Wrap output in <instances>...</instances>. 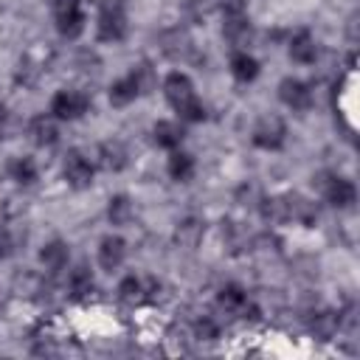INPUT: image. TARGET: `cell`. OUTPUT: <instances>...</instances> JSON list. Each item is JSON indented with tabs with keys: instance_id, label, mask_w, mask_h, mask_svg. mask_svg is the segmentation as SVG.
<instances>
[{
	"instance_id": "83f0119b",
	"label": "cell",
	"mask_w": 360,
	"mask_h": 360,
	"mask_svg": "<svg viewBox=\"0 0 360 360\" xmlns=\"http://www.w3.org/2000/svg\"><path fill=\"white\" fill-rule=\"evenodd\" d=\"M3 121H6V107L0 104V124H3Z\"/></svg>"
},
{
	"instance_id": "2e32d148",
	"label": "cell",
	"mask_w": 360,
	"mask_h": 360,
	"mask_svg": "<svg viewBox=\"0 0 360 360\" xmlns=\"http://www.w3.org/2000/svg\"><path fill=\"white\" fill-rule=\"evenodd\" d=\"M231 73H233V79L236 82H253L256 76H259V62H256V56H250L248 51H236L233 56H231Z\"/></svg>"
},
{
	"instance_id": "3957f363",
	"label": "cell",
	"mask_w": 360,
	"mask_h": 360,
	"mask_svg": "<svg viewBox=\"0 0 360 360\" xmlns=\"http://www.w3.org/2000/svg\"><path fill=\"white\" fill-rule=\"evenodd\" d=\"M53 20H56V31L65 39H76L84 31L82 0H53Z\"/></svg>"
},
{
	"instance_id": "ffe728a7",
	"label": "cell",
	"mask_w": 360,
	"mask_h": 360,
	"mask_svg": "<svg viewBox=\"0 0 360 360\" xmlns=\"http://www.w3.org/2000/svg\"><path fill=\"white\" fill-rule=\"evenodd\" d=\"M68 290H70L73 298H84V295L93 292V273H90L87 264H79V267L70 270V276H68Z\"/></svg>"
},
{
	"instance_id": "d4e9b609",
	"label": "cell",
	"mask_w": 360,
	"mask_h": 360,
	"mask_svg": "<svg viewBox=\"0 0 360 360\" xmlns=\"http://www.w3.org/2000/svg\"><path fill=\"white\" fill-rule=\"evenodd\" d=\"M222 14L225 17H239V14H248V3L245 0H222L219 3Z\"/></svg>"
},
{
	"instance_id": "7c38bea8",
	"label": "cell",
	"mask_w": 360,
	"mask_h": 360,
	"mask_svg": "<svg viewBox=\"0 0 360 360\" xmlns=\"http://www.w3.org/2000/svg\"><path fill=\"white\" fill-rule=\"evenodd\" d=\"M124 256H127V242L121 236L110 233V236L101 239V245H98V264L104 270H115L124 262Z\"/></svg>"
},
{
	"instance_id": "5b68a950",
	"label": "cell",
	"mask_w": 360,
	"mask_h": 360,
	"mask_svg": "<svg viewBox=\"0 0 360 360\" xmlns=\"http://www.w3.org/2000/svg\"><path fill=\"white\" fill-rule=\"evenodd\" d=\"M250 141H253V146H259V149L276 152V149H281L284 141H287V127H284V121H281L278 115H264V118L253 127Z\"/></svg>"
},
{
	"instance_id": "6da1fadb",
	"label": "cell",
	"mask_w": 360,
	"mask_h": 360,
	"mask_svg": "<svg viewBox=\"0 0 360 360\" xmlns=\"http://www.w3.org/2000/svg\"><path fill=\"white\" fill-rule=\"evenodd\" d=\"M163 96H166V101L177 110V115H180L183 121H188V124L205 121V107H202V101L197 98L194 84H191V79H188L186 73H180V70L169 73V76L163 79Z\"/></svg>"
},
{
	"instance_id": "484cf974",
	"label": "cell",
	"mask_w": 360,
	"mask_h": 360,
	"mask_svg": "<svg viewBox=\"0 0 360 360\" xmlns=\"http://www.w3.org/2000/svg\"><path fill=\"white\" fill-rule=\"evenodd\" d=\"M197 335L205 338V340H214V338H217V323L208 321V318H202V321L197 323Z\"/></svg>"
},
{
	"instance_id": "8992f818",
	"label": "cell",
	"mask_w": 360,
	"mask_h": 360,
	"mask_svg": "<svg viewBox=\"0 0 360 360\" xmlns=\"http://www.w3.org/2000/svg\"><path fill=\"white\" fill-rule=\"evenodd\" d=\"M62 174H65V180H68V186H73V188H87V186L93 183L96 166H93V160H90L84 152L70 149V152L65 155Z\"/></svg>"
},
{
	"instance_id": "9a60e30c",
	"label": "cell",
	"mask_w": 360,
	"mask_h": 360,
	"mask_svg": "<svg viewBox=\"0 0 360 360\" xmlns=\"http://www.w3.org/2000/svg\"><path fill=\"white\" fill-rule=\"evenodd\" d=\"M152 138H155V143H158L160 149L174 152V149L183 143L186 132H183V127H180L177 121H158L155 129H152Z\"/></svg>"
},
{
	"instance_id": "8fae6325",
	"label": "cell",
	"mask_w": 360,
	"mask_h": 360,
	"mask_svg": "<svg viewBox=\"0 0 360 360\" xmlns=\"http://www.w3.org/2000/svg\"><path fill=\"white\" fill-rule=\"evenodd\" d=\"M28 138L37 146H53L59 141V127L53 115H34L28 124Z\"/></svg>"
},
{
	"instance_id": "5bb4252c",
	"label": "cell",
	"mask_w": 360,
	"mask_h": 360,
	"mask_svg": "<svg viewBox=\"0 0 360 360\" xmlns=\"http://www.w3.org/2000/svg\"><path fill=\"white\" fill-rule=\"evenodd\" d=\"M217 301H219V307H222L225 312H231V315H245V312L250 309L248 292H245L239 284H225V287L219 290Z\"/></svg>"
},
{
	"instance_id": "4fadbf2b",
	"label": "cell",
	"mask_w": 360,
	"mask_h": 360,
	"mask_svg": "<svg viewBox=\"0 0 360 360\" xmlns=\"http://www.w3.org/2000/svg\"><path fill=\"white\" fill-rule=\"evenodd\" d=\"M290 59L298 62V65H312L318 59V45H315L309 31H298L290 39Z\"/></svg>"
},
{
	"instance_id": "d6986e66",
	"label": "cell",
	"mask_w": 360,
	"mask_h": 360,
	"mask_svg": "<svg viewBox=\"0 0 360 360\" xmlns=\"http://www.w3.org/2000/svg\"><path fill=\"white\" fill-rule=\"evenodd\" d=\"M169 177L177 180V183H188L194 177V158L188 152H172L169 158Z\"/></svg>"
},
{
	"instance_id": "ba28073f",
	"label": "cell",
	"mask_w": 360,
	"mask_h": 360,
	"mask_svg": "<svg viewBox=\"0 0 360 360\" xmlns=\"http://www.w3.org/2000/svg\"><path fill=\"white\" fill-rule=\"evenodd\" d=\"M155 290H158V281L155 278L135 276V273L127 276V278H121V284H118V295L127 304H143V301H149L155 295Z\"/></svg>"
},
{
	"instance_id": "4316f807",
	"label": "cell",
	"mask_w": 360,
	"mask_h": 360,
	"mask_svg": "<svg viewBox=\"0 0 360 360\" xmlns=\"http://www.w3.org/2000/svg\"><path fill=\"white\" fill-rule=\"evenodd\" d=\"M11 250H14V239H11V233L6 228H0V259L11 256Z\"/></svg>"
},
{
	"instance_id": "ac0fdd59",
	"label": "cell",
	"mask_w": 360,
	"mask_h": 360,
	"mask_svg": "<svg viewBox=\"0 0 360 360\" xmlns=\"http://www.w3.org/2000/svg\"><path fill=\"white\" fill-rule=\"evenodd\" d=\"M222 34H225V39H228V42H233L236 48H242V45L250 39V20H248V14H239V17H225Z\"/></svg>"
},
{
	"instance_id": "7a4b0ae2",
	"label": "cell",
	"mask_w": 360,
	"mask_h": 360,
	"mask_svg": "<svg viewBox=\"0 0 360 360\" xmlns=\"http://www.w3.org/2000/svg\"><path fill=\"white\" fill-rule=\"evenodd\" d=\"M96 31H98L101 42H121L127 37V8H124V0H101Z\"/></svg>"
},
{
	"instance_id": "e0dca14e",
	"label": "cell",
	"mask_w": 360,
	"mask_h": 360,
	"mask_svg": "<svg viewBox=\"0 0 360 360\" xmlns=\"http://www.w3.org/2000/svg\"><path fill=\"white\" fill-rule=\"evenodd\" d=\"M98 163L107 169V172H121L127 166V149L124 143L118 141H107L98 146Z\"/></svg>"
},
{
	"instance_id": "cb8c5ba5",
	"label": "cell",
	"mask_w": 360,
	"mask_h": 360,
	"mask_svg": "<svg viewBox=\"0 0 360 360\" xmlns=\"http://www.w3.org/2000/svg\"><path fill=\"white\" fill-rule=\"evenodd\" d=\"M264 217L273 219V222H287V219H292L290 197H270V200H264Z\"/></svg>"
},
{
	"instance_id": "277c9868",
	"label": "cell",
	"mask_w": 360,
	"mask_h": 360,
	"mask_svg": "<svg viewBox=\"0 0 360 360\" xmlns=\"http://www.w3.org/2000/svg\"><path fill=\"white\" fill-rule=\"evenodd\" d=\"M90 110V96L82 90H59L51 98V115L56 121H79Z\"/></svg>"
},
{
	"instance_id": "52a82bcc",
	"label": "cell",
	"mask_w": 360,
	"mask_h": 360,
	"mask_svg": "<svg viewBox=\"0 0 360 360\" xmlns=\"http://www.w3.org/2000/svg\"><path fill=\"white\" fill-rule=\"evenodd\" d=\"M321 194L329 205L335 208H352L354 200H357V188L349 177H340V174H326L321 180Z\"/></svg>"
},
{
	"instance_id": "603a6c76",
	"label": "cell",
	"mask_w": 360,
	"mask_h": 360,
	"mask_svg": "<svg viewBox=\"0 0 360 360\" xmlns=\"http://www.w3.org/2000/svg\"><path fill=\"white\" fill-rule=\"evenodd\" d=\"M8 172H11V180L20 183V186L37 183V163L31 158H14V163L8 166Z\"/></svg>"
},
{
	"instance_id": "44dd1931",
	"label": "cell",
	"mask_w": 360,
	"mask_h": 360,
	"mask_svg": "<svg viewBox=\"0 0 360 360\" xmlns=\"http://www.w3.org/2000/svg\"><path fill=\"white\" fill-rule=\"evenodd\" d=\"M68 245L65 242H48L45 248H42V253H39V259H42V264L51 270V273H56V270H62V267H68Z\"/></svg>"
},
{
	"instance_id": "9c48e42d",
	"label": "cell",
	"mask_w": 360,
	"mask_h": 360,
	"mask_svg": "<svg viewBox=\"0 0 360 360\" xmlns=\"http://www.w3.org/2000/svg\"><path fill=\"white\" fill-rule=\"evenodd\" d=\"M278 98L292 110H307L312 104V90L301 79H284L278 84Z\"/></svg>"
},
{
	"instance_id": "7402d4cb",
	"label": "cell",
	"mask_w": 360,
	"mask_h": 360,
	"mask_svg": "<svg viewBox=\"0 0 360 360\" xmlns=\"http://www.w3.org/2000/svg\"><path fill=\"white\" fill-rule=\"evenodd\" d=\"M132 200L127 197V194H115V197H110V205H107V217H110V222L112 225H127L129 219H132Z\"/></svg>"
},
{
	"instance_id": "30bf717a",
	"label": "cell",
	"mask_w": 360,
	"mask_h": 360,
	"mask_svg": "<svg viewBox=\"0 0 360 360\" xmlns=\"http://www.w3.org/2000/svg\"><path fill=\"white\" fill-rule=\"evenodd\" d=\"M138 96H141V76L138 73H129V76H124V79L110 84V104L112 107H127Z\"/></svg>"
}]
</instances>
